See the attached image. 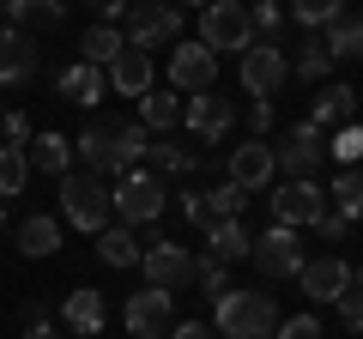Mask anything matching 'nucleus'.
Returning <instances> with one entry per match:
<instances>
[{
  "mask_svg": "<svg viewBox=\"0 0 363 339\" xmlns=\"http://www.w3.org/2000/svg\"><path fill=\"white\" fill-rule=\"evenodd\" d=\"M212 321H218L224 339H272L279 333V309H272L267 291H224Z\"/></svg>",
  "mask_w": 363,
  "mask_h": 339,
  "instance_id": "1",
  "label": "nucleus"
},
{
  "mask_svg": "<svg viewBox=\"0 0 363 339\" xmlns=\"http://www.w3.org/2000/svg\"><path fill=\"white\" fill-rule=\"evenodd\" d=\"M61 212L73 230H104L109 224V182L97 176V170H67L61 176Z\"/></svg>",
  "mask_w": 363,
  "mask_h": 339,
  "instance_id": "2",
  "label": "nucleus"
},
{
  "mask_svg": "<svg viewBox=\"0 0 363 339\" xmlns=\"http://www.w3.org/2000/svg\"><path fill=\"white\" fill-rule=\"evenodd\" d=\"M200 43L212 55H224V49L242 55L255 43V13H248L242 0H212V6H200Z\"/></svg>",
  "mask_w": 363,
  "mask_h": 339,
  "instance_id": "3",
  "label": "nucleus"
},
{
  "mask_svg": "<svg viewBox=\"0 0 363 339\" xmlns=\"http://www.w3.org/2000/svg\"><path fill=\"white\" fill-rule=\"evenodd\" d=\"M109 206L121 212V224H152L157 212H164V182H157L152 170H128V176H116V188H109Z\"/></svg>",
  "mask_w": 363,
  "mask_h": 339,
  "instance_id": "4",
  "label": "nucleus"
},
{
  "mask_svg": "<svg viewBox=\"0 0 363 339\" xmlns=\"http://www.w3.org/2000/svg\"><path fill=\"white\" fill-rule=\"evenodd\" d=\"M182 37V6H164V0H140L128 6V49L152 55L157 43H176Z\"/></svg>",
  "mask_w": 363,
  "mask_h": 339,
  "instance_id": "5",
  "label": "nucleus"
},
{
  "mask_svg": "<svg viewBox=\"0 0 363 339\" xmlns=\"http://www.w3.org/2000/svg\"><path fill=\"white\" fill-rule=\"evenodd\" d=\"M248 261H255L267 279H297V273H303V236H297V230H285V224H272V230H260V236H255Z\"/></svg>",
  "mask_w": 363,
  "mask_h": 339,
  "instance_id": "6",
  "label": "nucleus"
},
{
  "mask_svg": "<svg viewBox=\"0 0 363 339\" xmlns=\"http://www.w3.org/2000/svg\"><path fill=\"white\" fill-rule=\"evenodd\" d=\"M140 267H145V279H152L157 291H169V297H176V291L194 285V267H200V261H194L182 243H152V248L140 255Z\"/></svg>",
  "mask_w": 363,
  "mask_h": 339,
  "instance_id": "7",
  "label": "nucleus"
},
{
  "mask_svg": "<svg viewBox=\"0 0 363 339\" xmlns=\"http://www.w3.org/2000/svg\"><path fill=\"white\" fill-rule=\"evenodd\" d=\"M291 79V61H285V49L279 43H248L242 49V91H255V97H272L279 85Z\"/></svg>",
  "mask_w": 363,
  "mask_h": 339,
  "instance_id": "8",
  "label": "nucleus"
},
{
  "mask_svg": "<svg viewBox=\"0 0 363 339\" xmlns=\"http://www.w3.org/2000/svg\"><path fill=\"white\" fill-rule=\"evenodd\" d=\"M321 212H327V188H315L309 176L303 182H285L272 194V224H285V230H309Z\"/></svg>",
  "mask_w": 363,
  "mask_h": 339,
  "instance_id": "9",
  "label": "nucleus"
},
{
  "mask_svg": "<svg viewBox=\"0 0 363 339\" xmlns=\"http://www.w3.org/2000/svg\"><path fill=\"white\" fill-rule=\"evenodd\" d=\"M272 157H279V170H285L291 182H303V176H315V164L327 157V133L315 128V121H297V128L285 133V145H272Z\"/></svg>",
  "mask_w": 363,
  "mask_h": 339,
  "instance_id": "10",
  "label": "nucleus"
},
{
  "mask_svg": "<svg viewBox=\"0 0 363 339\" xmlns=\"http://www.w3.org/2000/svg\"><path fill=\"white\" fill-rule=\"evenodd\" d=\"M169 85L188 91V97L212 91V85H218V55H212L206 43H182V49L169 55Z\"/></svg>",
  "mask_w": 363,
  "mask_h": 339,
  "instance_id": "11",
  "label": "nucleus"
},
{
  "mask_svg": "<svg viewBox=\"0 0 363 339\" xmlns=\"http://www.w3.org/2000/svg\"><path fill=\"white\" fill-rule=\"evenodd\" d=\"M121 321H128L133 339H164L169 333V291H157V285L133 291L128 309H121Z\"/></svg>",
  "mask_w": 363,
  "mask_h": 339,
  "instance_id": "12",
  "label": "nucleus"
},
{
  "mask_svg": "<svg viewBox=\"0 0 363 339\" xmlns=\"http://www.w3.org/2000/svg\"><path fill=\"white\" fill-rule=\"evenodd\" d=\"M182 121H188V128L200 133V140H224V133H230V121H236V109H230V97H218V91H200V97H188V104H182Z\"/></svg>",
  "mask_w": 363,
  "mask_h": 339,
  "instance_id": "13",
  "label": "nucleus"
},
{
  "mask_svg": "<svg viewBox=\"0 0 363 339\" xmlns=\"http://www.w3.org/2000/svg\"><path fill=\"white\" fill-rule=\"evenodd\" d=\"M104 140H109V176H128V170H140L152 133L140 121H104Z\"/></svg>",
  "mask_w": 363,
  "mask_h": 339,
  "instance_id": "14",
  "label": "nucleus"
},
{
  "mask_svg": "<svg viewBox=\"0 0 363 339\" xmlns=\"http://www.w3.org/2000/svg\"><path fill=\"white\" fill-rule=\"evenodd\" d=\"M303 297H315V303H339L345 297V285H351V267L339 261V255H321V261H303Z\"/></svg>",
  "mask_w": 363,
  "mask_h": 339,
  "instance_id": "15",
  "label": "nucleus"
},
{
  "mask_svg": "<svg viewBox=\"0 0 363 339\" xmlns=\"http://www.w3.org/2000/svg\"><path fill=\"white\" fill-rule=\"evenodd\" d=\"M272 170H279V157H272L267 140H248V145H236V152H230V182L248 188V194H255V188H267Z\"/></svg>",
  "mask_w": 363,
  "mask_h": 339,
  "instance_id": "16",
  "label": "nucleus"
},
{
  "mask_svg": "<svg viewBox=\"0 0 363 339\" xmlns=\"http://www.w3.org/2000/svg\"><path fill=\"white\" fill-rule=\"evenodd\" d=\"M104 79L116 85L121 97H145V91H152V55H145V49H121L116 61L104 67Z\"/></svg>",
  "mask_w": 363,
  "mask_h": 339,
  "instance_id": "17",
  "label": "nucleus"
},
{
  "mask_svg": "<svg viewBox=\"0 0 363 339\" xmlns=\"http://www.w3.org/2000/svg\"><path fill=\"white\" fill-rule=\"evenodd\" d=\"M37 73V43L25 37V30H0V85H25V79Z\"/></svg>",
  "mask_w": 363,
  "mask_h": 339,
  "instance_id": "18",
  "label": "nucleus"
},
{
  "mask_svg": "<svg viewBox=\"0 0 363 339\" xmlns=\"http://www.w3.org/2000/svg\"><path fill=\"white\" fill-rule=\"evenodd\" d=\"M104 91H109L104 67H91V61H73V67H61V97H67V104L91 109V104H104Z\"/></svg>",
  "mask_w": 363,
  "mask_h": 339,
  "instance_id": "19",
  "label": "nucleus"
},
{
  "mask_svg": "<svg viewBox=\"0 0 363 339\" xmlns=\"http://www.w3.org/2000/svg\"><path fill=\"white\" fill-rule=\"evenodd\" d=\"M25 157H30V170H43V176H55V182H61L67 164H73V140H61V133H30Z\"/></svg>",
  "mask_w": 363,
  "mask_h": 339,
  "instance_id": "20",
  "label": "nucleus"
},
{
  "mask_svg": "<svg viewBox=\"0 0 363 339\" xmlns=\"http://www.w3.org/2000/svg\"><path fill=\"white\" fill-rule=\"evenodd\" d=\"M206 248H212V261H248L255 236L242 230V218H212L206 224Z\"/></svg>",
  "mask_w": 363,
  "mask_h": 339,
  "instance_id": "21",
  "label": "nucleus"
},
{
  "mask_svg": "<svg viewBox=\"0 0 363 339\" xmlns=\"http://www.w3.org/2000/svg\"><path fill=\"white\" fill-rule=\"evenodd\" d=\"M61 321H67V333L91 339V333H97V327H104V297H97V291H85V285H79L73 297L61 303Z\"/></svg>",
  "mask_w": 363,
  "mask_h": 339,
  "instance_id": "22",
  "label": "nucleus"
},
{
  "mask_svg": "<svg viewBox=\"0 0 363 339\" xmlns=\"http://www.w3.org/2000/svg\"><path fill=\"white\" fill-rule=\"evenodd\" d=\"M18 255H30V261H43V255H55V248H61V224L49 218V212H37V218H25L18 224Z\"/></svg>",
  "mask_w": 363,
  "mask_h": 339,
  "instance_id": "23",
  "label": "nucleus"
},
{
  "mask_svg": "<svg viewBox=\"0 0 363 339\" xmlns=\"http://www.w3.org/2000/svg\"><path fill=\"white\" fill-rule=\"evenodd\" d=\"M97 255H104L109 267H140V236H133V224H109V230H97Z\"/></svg>",
  "mask_w": 363,
  "mask_h": 339,
  "instance_id": "24",
  "label": "nucleus"
},
{
  "mask_svg": "<svg viewBox=\"0 0 363 339\" xmlns=\"http://www.w3.org/2000/svg\"><path fill=\"white\" fill-rule=\"evenodd\" d=\"M351 109H357L351 85H327V91L315 97V116H309V121H315V128L327 133V128H345V121H351Z\"/></svg>",
  "mask_w": 363,
  "mask_h": 339,
  "instance_id": "25",
  "label": "nucleus"
},
{
  "mask_svg": "<svg viewBox=\"0 0 363 339\" xmlns=\"http://www.w3.org/2000/svg\"><path fill=\"white\" fill-rule=\"evenodd\" d=\"M327 194H333V212H339V218L357 224V218H363V164H357V170H339Z\"/></svg>",
  "mask_w": 363,
  "mask_h": 339,
  "instance_id": "26",
  "label": "nucleus"
},
{
  "mask_svg": "<svg viewBox=\"0 0 363 339\" xmlns=\"http://www.w3.org/2000/svg\"><path fill=\"white\" fill-rule=\"evenodd\" d=\"M327 55H333V61H357L363 55V18H351V13H339L333 25H327Z\"/></svg>",
  "mask_w": 363,
  "mask_h": 339,
  "instance_id": "27",
  "label": "nucleus"
},
{
  "mask_svg": "<svg viewBox=\"0 0 363 339\" xmlns=\"http://www.w3.org/2000/svg\"><path fill=\"white\" fill-rule=\"evenodd\" d=\"M182 121V97L176 91H145L140 97V128L145 133H164V128H176Z\"/></svg>",
  "mask_w": 363,
  "mask_h": 339,
  "instance_id": "28",
  "label": "nucleus"
},
{
  "mask_svg": "<svg viewBox=\"0 0 363 339\" xmlns=\"http://www.w3.org/2000/svg\"><path fill=\"white\" fill-rule=\"evenodd\" d=\"M79 49H85V61H91V67H109L121 49H128V37H121L116 25H91L85 37H79Z\"/></svg>",
  "mask_w": 363,
  "mask_h": 339,
  "instance_id": "29",
  "label": "nucleus"
},
{
  "mask_svg": "<svg viewBox=\"0 0 363 339\" xmlns=\"http://www.w3.org/2000/svg\"><path fill=\"white\" fill-rule=\"evenodd\" d=\"M6 13H13V25H61L67 0H6Z\"/></svg>",
  "mask_w": 363,
  "mask_h": 339,
  "instance_id": "30",
  "label": "nucleus"
},
{
  "mask_svg": "<svg viewBox=\"0 0 363 339\" xmlns=\"http://www.w3.org/2000/svg\"><path fill=\"white\" fill-rule=\"evenodd\" d=\"M339 13H345V0H291V18L309 25V30H327Z\"/></svg>",
  "mask_w": 363,
  "mask_h": 339,
  "instance_id": "31",
  "label": "nucleus"
},
{
  "mask_svg": "<svg viewBox=\"0 0 363 339\" xmlns=\"http://www.w3.org/2000/svg\"><path fill=\"white\" fill-rule=\"evenodd\" d=\"M25 176H30V157L18 152V145H0V200L18 194V188H25Z\"/></svg>",
  "mask_w": 363,
  "mask_h": 339,
  "instance_id": "32",
  "label": "nucleus"
},
{
  "mask_svg": "<svg viewBox=\"0 0 363 339\" xmlns=\"http://www.w3.org/2000/svg\"><path fill=\"white\" fill-rule=\"evenodd\" d=\"M327 157H339L345 170H357V164H363V128H357V121H345V128L327 140Z\"/></svg>",
  "mask_w": 363,
  "mask_h": 339,
  "instance_id": "33",
  "label": "nucleus"
},
{
  "mask_svg": "<svg viewBox=\"0 0 363 339\" xmlns=\"http://www.w3.org/2000/svg\"><path fill=\"white\" fill-rule=\"evenodd\" d=\"M242 206H248V188H236V182H218L206 194V218H236Z\"/></svg>",
  "mask_w": 363,
  "mask_h": 339,
  "instance_id": "34",
  "label": "nucleus"
},
{
  "mask_svg": "<svg viewBox=\"0 0 363 339\" xmlns=\"http://www.w3.org/2000/svg\"><path fill=\"white\" fill-rule=\"evenodd\" d=\"M145 157H157V164H164V170H176V176H188V170H194V152H182V145H164V140H157V145H145Z\"/></svg>",
  "mask_w": 363,
  "mask_h": 339,
  "instance_id": "35",
  "label": "nucleus"
},
{
  "mask_svg": "<svg viewBox=\"0 0 363 339\" xmlns=\"http://www.w3.org/2000/svg\"><path fill=\"white\" fill-rule=\"evenodd\" d=\"M327 67H333L327 43H303V61H297V73H303V79H327Z\"/></svg>",
  "mask_w": 363,
  "mask_h": 339,
  "instance_id": "36",
  "label": "nucleus"
},
{
  "mask_svg": "<svg viewBox=\"0 0 363 339\" xmlns=\"http://www.w3.org/2000/svg\"><path fill=\"white\" fill-rule=\"evenodd\" d=\"M194 285H206L212 297H224V291H230V273H224V261H212V255H206V261L194 267Z\"/></svg>",
  "mask_w": 363,
  "mask_h": 339,
  "instance_id": "37",
  "label": "nucleus"
},
{
  "mask_svg": "<svg viewBox=\"0 0 363 339\" xmlns=\"http://www.w3.org/2000/svg\"><path fill=\"white\" fill-rule=\"evenodd\" d=\"M0 128H6V145H18V152L30 145V116H25V109H13V116H0Z\"/></svg>",
  "mask_w": 363,
  "mask_h": 339,
  "instance_id": "38",
  "label": "nucleus"
},
{
  "mask_svg": "<svg viewBox=\"0 0 363 339\" xmlns=\"http://www.w3.org/2000/svg\"><path fill=\"white\" fill-rule=\"evenodd\" d=\"M339 321H345L351 333H363V291H345V297H339Z\"/></svg>",
  "mask_w": 363,
  "mask_h": 339,
  "instance_id": "39",
  "label": "nucleus"
},
{
  "mask_svg": "<svg viewBox=\"0 0 363 339\" xmlns=\"http://www.w3.org/2000/svg\"><path fill=\"white\" fill-rule=\"evenodd\" d=\"M279 339H321V321H315V315H297V321L279 327Z\"/></svg>",
  "mask_w": 363,
  "mask_h": 339,
  "instance_id": "40",
  "label": "nucleus"
},
{
  "mask_svg": "<svg viewBox=\"0 0 363 339\" xmlns=\"http://www.w3.org/2000/svg\"><path fill=\"white\" fill-rule=\"evenodd\" d=\"M248 128H255L248 140H260V133L272 128V104H267V97H255V109H248Z\"/></svg>",
  "mask_w": 363,
  "mask_h": 339,
  "instance_id": "41",
  "label": "nucleus"
},
{
  "mask_svg": "<svg viewBox=\"0 0 363 339\" xmlns=\"http://www.w3.org/2000/svg\"><path fill=\"white\" fill-rule=\"evenodd\" d=\"M309 230H321L327 243H339V236H345V218H339V212H321V218H315Z\"/></svg>",
  "mask_w": 363,
  "mask_h": 339,
  "instance_id": "42",
  "label": "nucleus"
},
{
  "mask_svg": "<svg viewBox=\"0 0 363 339\" xmlns=\"http://www.w3.org/2000/svg\"><path fill=\"white\" fill-rule=\"evenodd\" d=\"M85 6H97V18H104V25H116V18L128 13V0H85Z\"/></svg>",
  "mask_w": 363,
  "mask_h": 339,
  "instance_id": "43",
  "label": "nucleus"
},
{
  "mask_svg": "<svg viewBox=\"0 0 363 339\" xmlns=\"http://www.w3.org/2000/svg\"><path fill=\"white\" fill-rule=\"evenodd\" d=\"M169 339H212V333H206V321H182V327H169Z\"/></svg>",
  "mask_w": 363,
  "mask_h": 339,
  "instance_id": "44",
  "label": "nucleus"
},
{
  "mask_svg": "<svg viewBox=\"0 0 363 339\" xmlns=\"http://www.w3.org/2000/svg\"><path fill=\"white\" fill-rule=\"evenodd\" d=\"M25 339H61V333H55V327H30Z\"/></svg>",
  "mask_w": 363,
  "mask_h": 339,
  "instance_id": "45",
  "label": "nucleus"
},
{
  "mask_svg": "<svg viewBox=\"0 0 363 339\" xmlns=\"http://www.w3.org/2000/svg\"><path fill=\"white\" fill-rule=\"evenodd\" d=\"M345 291H363V273H351V285H345Z\"/></svg>",
  "mask_w": 363,
  "mask_h": 339,
  "instance_id": "46",
  "label": "nucleus"
},
{
  "mask_svg": "<svg viewBox=\"0 0 363 339\" xmlns=\"http://www.w3.org/2000/svg\"><path fill=\"white\" fill-rule=\"evenodd\" d=\"M182 6H212V0H182Z\"/></svg>",
  "mask_w": 363,
  "mask_h": 339,
  "instance_id": "47",
  "label": "nucleus"
},
{
  "mask_svg": "<svg viewBox=\"0 0 363 339\" xmlns=\"http://www.w3.org/2000/svg\"><path fill=\"white\" fill-rule=\"evenodd\" d=\"M0 224H6V200H0Z\"/></svg>",
  "mask_w": 363,
  "mask_h": 339,
  "instance_id": "48",
  "label": "nucleus"
},
{
  "mask_svg": "<svg viewBox=\"0 0 363 339\" xmlns=\"http://www.w3.org/2000/svg\"><path fill=\"white\" fill-rule=\"evenodd\" d=\"M0 18H6V0H0Z\"/></svg>",
  "mask_w": 363,
  "mask_h": 339,
  "instance_id": "49",
  "label": "nucleus"
},
{
  "mask_svg": "<svg viewBox=\"0 0 363 339\" xmlns=\"http://www.w3.org/2000/svg\"><path fill=\"white\" fill-rule=\"evenodd\" d=\"M128 6H140V0H128Z\"/></svg>",
  "mask_w": 363,
  "mask_h": 339,
  "instance_id": "50",
  "label": "nucleus"
},
{
  "mask_svg": "<svg viewBox=\"0 0 363 339\" xmlns=\"http://www.w3.org/2000/svg\"><path fill=\"white\" fill-rule=\"evenodd\" d=\"M0 116H6V109H0Z\"/></svg>",
  "mask_w": 363,
  "mask_h": 339,
  "instance_id": "51",
  "label": "nucleus"
}]
</instances>
